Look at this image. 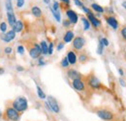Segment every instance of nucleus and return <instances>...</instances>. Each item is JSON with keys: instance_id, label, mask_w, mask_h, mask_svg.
<instances>
[{"instance_id": "1", "label": "nucleus", "mask_w": 126, "mask_h": 121, "mask_svg": "<svg viewBox=\"0 0 126 121\" xmlns=\"http://www.w3.org/2000/svg\"><path fill=\"white\" fill-rule=\"evenodd\" d=\"M95 114L103 121H116V114L106 107L97 108L95 110Z\"/></svg>"}, {"instance_id": "2", "label": "nucleus", "mask_w": 126, "mask_h": 121, "mask_svg": "<svg viewBox=\"0 0 126 121\" xmlns=\"http://www.w3.org/2000/svg\"><path fill=\"white\" fill-rule=\"evenodd\" d=\"M12 106L20 114L28 108V102L24 96H18L12 102Z\"/></svg>"}, {"instance_id": "3", "label": "nucleus", "mask_w": 126, "mask_h": 121, "mask_svg": "<svg viewBox=\"0 0 126 121\" xmlns=\"http://www.w3.org/2000/svg\"><path fill=\"white\" fill-rule=\"evenodd\" d=\"M2 117L5 121H19L20 113L18 111H16L12 106H6Z\"/></svg>"}, {"instance_id": "4", "label": "nucleus", "mask_w": 126, "mask_h": 121, "mask_svg": "<svg viewBox=\"0 0 126 121\" xmlns=\"http://www.w3.org/2000/svg\"><path fill=\"white\" fill-rule=\"evenodd\" d=\"M47 103L49 108H50V111H52L53 113L55 114H58L60 112V106L58 102L56 101V99L52 96H47Z\"/></svg>"}, {"instance_id": "5", "label": "nucleus", "mask_w": 126, "mask_h": 121, "mask_svg": "<svg viewBox=\"0 0 126 121\" xmlns=\"http://www.w3.org/2000/svg\"><path fill=\"white\" fill-rule=\"evenodd\" d=\"M28 52H29V55L31 56L33 59L39 58V57H40V55L42 54V49H41V46H40V45L33 44L31 47L29 48Z\"/></svg>"}, {"instance_id": "6", "label": "nucleus", "mask_w": 126, "mask_h": 121, "mask_svg": "<svg viewBox=\"0 0 126 121\" xmlns=\"http://www.w3.org/2000/svg\"><path fill=\"white\" fill-rule=\"evenodd\" d=\"M87 83L88 85L92 88V89H99L101 88L102 84H101V81L98 79L97 76H95L94 75H91L87 77Z\"/></svg>"}, {"instance_id": "7", "label": "nucleus", "mask_w": 126, "mask_h": 121, "mask_svg": "<svg viewBox=\"0 0 126 121\" xmlns=\"http://www.w3.org/2000/svg\"><path fill=\"white\" fill-rule=\"evenodd\" d=\"M72 85L75 88V90H77L78 92H83L85 90V83L84 81L80 78H76L72 80Z\"/></svg>"}, {"instance_id": "8", "label": "nucleus", "mask_w": 126, "mask_h": 121, "mask_svg": "<svg viewBox=\"0 0 126 121\" xmlns=\"http://www.w3.org/2000/svg\"><path fill=\"white\" fill-rule=\"evenodd\" d=\"M85 45V40L83 37H80V36H78L76 38H74L73 40V47L77 50H80L82 49V47Z\"/></svg>"}, {"instance_id": "9", "label": "nucleus", "mask_w": 126, "mask_h": 121, "mask_svg": "<svg viewBox=\"0 0 126 121\" xmlns=\"http://www.w3.org/2000/svg\"><path fill=\"white\" fill-rule=\"evenodd\" d=\"M15 38H16V32L13 30V29L10 31H7L5 34H3V35L1 36V39H2L4 42H6V43H9V42L13 41Z\"/></svg>"}, {"instance_id": "10", "label": "nucleus", "mask_w": 126, "mask_h": 121, "mask_svg": "<svg viewBox=\"0 0 126 121\" xmlns=\"http://www.w3.org/2000/svg\"><path fill=\"white\" fill-rule=\"evenodd\" d=\"M105 19H106L107 23L110 25L113 30H117V29H118V21L116 20V18H115L114 16H112V15L105 16Z\"/></svg>"}, {"instance_id": "11", "label": "nucleus", "mask_w": 126, "mask_h": 121, "mask_svg": "<svg viewBox=\"0 0 126 121\" xmlns=\"http://www.w3.org/2000/svg\"><path fill=\"white\" fill-rule=\"evenodd\" d=\"M66 15L68 16V19L71 21L72 24H76L79 20V16L77 15L76 12H74L73 10H67L66 11Z\"/></svg>"}, {"instance_id": "12", "label": "nucleus", "mask_w": 126, "mask_h": 121, "mask_svg": "<svg viewBox=\"0 0 126 121\" xmlns=\"http://www.w3.org/2000/svg\"><path fill=\"white\" fill-rule=\"evenodd\" d=\"M87 18H88V20H89V22H90V24H92V26L95 27V28H98V27H100L101 26V21L95 16L92 13L91 14H89V15H87Z\"/></svg>"}, {"instance_id": "13", "label": "nucleus", "mask_w": 126, "mask_h": 121, "mask_svg": "<svg viewBox=\"0 0 126 121\" xmlns=\"http://www.w3.org/2000/svg\"><path fill=\"white\" fill-rule=\"evenodd\" d=\"M67 58H68V60H69L70 65H75V64L77 63V61H78V57H77L76 53H75L74 51H72V50H69V51H68V53H67Z\"/></svg>"}, {"instance_id": "14", "label": "nucleus", "mask_w": 126, "mask_h": 121, "mask_svg": "<svg viewBox=\"0 0 126 121\" xmlns=\"http://www.w3.org/2000/svg\"><path fill=\"white\" fill-rule=\"evenodd\" d=\"M67 76L69 78H71L72 80L73 79H76V78H80L81 77V75L79 74L78 71L74 70V69H69L68 72H67Z\"/></svg>"}, {"instance_id": "15", "label": "nucleus", "mask_w": 126, "mask_h": 121, "mask_svg": "<svg viewBox=\"0 0 126 121\" xmlns=\"http://www.w3.org/2000/svg\"><path fill=\"white\" fill-rule=\"evenodd\" d=\"M74 40V32L72 30H68L65 32L63 36V42L64 43H70Z\"/></svg>"}, {"instance_id": "16", "label": "nucleus", "mask_w": 126, "mask_h": 121, "mask_svg": "<svg viewBox=\"0 0 126 121\" xmlns=\"http://www.w3.org/2000/svg\"><path fill=\"white\" fill-rule=\"evenodd\" d=\"M7 18H8V22H9V24L13 27L16 22L15 14H14V13H7Z\"/></svg>"}, {"instance_id": "17", "label": "nucleus", "mask_w": 126, "mask_h": 121, "mask_svg": "<svg viewBox=\"0 0 126 121\" xmlns=\"http://www.w3.org/2000/svg\"><path fill=\"white\" fill-rule=\"evenodd\" d=\"M23 29V23H22V21L21 20H16V24L13 26V30L15 31L16 33H19V32H21Z\"/></svg>"}, {"instance_id": "18", "label": "nucleus", "mask_w": 126, "mask_h": 121, "mask_svg": "<svg viewBox=\"0 0 126 121\" xmlns=\"http://www.w3.org/2000/svg\"><path fill=\"white\" fill-rule=\"evenodd\" d=\"M31 13L35 17H41V16H42V11H41V9H40L39 7H37V6L32 7Z\"/></svg>"}, {"instance_id": "19", "label": "nucleus", "mask_w": 126, "mask_h": 121, "mask_svg": "<svg viewBox=\"0 0 126 121\" xmlns=\"http://www.w3.org/2000/svg\"><path fill=\"white\" fill-rule=\"evenodd\" d=\"M36 89H37V94H38V97L41 99V100H45V99H47V95L45 94V92L44 90L37 84L36 85Z\"/></svg>"}, {"instance_id": "20", "label": "nucleus", "mask_w": 126, "mask_h": 121, "mask_svg": "<svg viewBox=\"0 0 126 121\" xmlns=\"http://www.w3.org/2000/svg\"><path fill=\"white\" fill-rule=\"evenodd\" d=\"M40 46H41V49H42V53L44 55L48 54V45L47 44L46 41H42L40 43Z\"/></svg>"}, {"instance_id": "21", "label": "nucleus", "mask_w": 126, "mask_h": 121, "mask_svg": "<svg viewBox=\"0 0 126 121\" xmlns=\"http://www.w3.org/2000/svg\"><path fill=\"white\" fill-rule=\"evenodd\" d=\"M49 10H50V12L52 13V15L54 16L55 20H56L57 22H61V15H60V12H59V11H54V10L52 9V7H49Z\"/></svg>"}, {"instance_id": "22", "label": "nucleus", "mask_w": 126, "mask_h": 121, "mask_svg": "<svg viewBox=\"0 0 126 121\" xmlns=\"http://www.w3.org/2000/svg\"><path fill=\"white\" fill-rule=\"evenodd\" d=\"M81 21H82V24H83V29H84V31L89 30L90 29V22H89L88 18L82 16L81 17Z\"/></svg>"}, {"instance_id": "23", "label": "nucleus", "mask_w": 126, "mask_h": 121, "mask_svg": "<svg viewBox=\"0 0 126 121\" xmlns=\"http://www.w3.org/2000/svg\"><path fill=\"white\" fill-rule=\"evenodd\" d=\"M6 10H7V13H14L12 0H6Z\"/></svg>"}, {"instance_id": "24", "label": "nucleus", "mask_w": 126, "mask_h": 121, "mask_svg": "<svg viewBox=\"0 0 126 121\" xmlns=\"http://www.w3.org/2000/svg\"><path fill=\"white\" fill-rule=\"evenodd\" d=\"M78 60H79L81 64H84V63H86V62L88 61V56H87L85 53H80L79 55Z\"/></svg>"}, {"instance_id": "25", "label": "nucleus", "mask_w": 126, "mask_h": 121, "mask_svg": "<svg viewBox=\"0 0 126 121\" xmlns=\"http://www.w3.org/2000/svg\"><path fill=\"white\" fill-rule=\"evenodd\" d=\"M91 8H92L94 11L98 12V13H104V8H103V7H101L100 5L96 4V3L91 4Z\"/></svg>"}, {"instance_id": "26", "label": "nucleus", "mask_w": 126, "mask_h": 121, "mask_svg": "<svg viewBox=\"0 0 126 121\" xmlns=\"http://www.w3.org/2000/svg\"><path fill=\"white\" fill-rule=\"evenodd\" d=\"M60 64H61V67H62V68H64V69H68V68H69V66H70V63H69V60H68L67 56L63 57Z\"/></svg>"}, {"instance_id": "27", "label": "nucleus", "mask_w": 126, "mask_h": 121, "mask_svg": "<svg viewBox=\"0 0 126 121\" xmlns=\"http://www.w3.org/2000/svg\"><path fill=\"white\" fill-rule=\"evenodd\" d=\"M104 48H105V46L103 45V44L99 41V43H98V46H97V49H96V52H97V54H99V55H102L103 54V51H104Z\"/></svg>"}, {"instance_id": "28", "label": "nucleus", "mask_w": 126, "mask_h": 121, "mask_svg": "<svg viewBox=\"0 0 126 121\" xmlns=\"http://www.w3.org/2000/svg\"><path fill=\"white\" fill-rule=\"evenodd\" d=\"M102 44H103V45L105 46V47H107V46H109L110 45V42H109V40L107 39V38H100V40H99Z\"/></svg>"}, {"instance_id": "29", "label": "nucleus", "mask_w": 126, "mask_h": 121, "mask_svg": "<svg viewBox=\"0 0 126 121\" xmlns=\"http://www.w3.org/2000/svg\"><path fill=\"white\" fill-rule=\"evenodd\" d=\"M0 31L3 32V33H5L7 31V23L6 22L3 21V22L0 23Z\"/></svg>"}, {"instance_id": "30", "label": "nucleus", "mask_w": 126, "mask_h": 121, "mask_svg": "<svg viewBox=\"0 0 126 121\" xmlns=\"http://www.w3.org/2000/svg\"><path fill=\"white\" fill-rule=\"evenodd\" d=\"M4 52H5L6 54H11V53L13 52V48H12L11 46H6V47L4 48Z\"/></svg>"}, {"instance_id": "31", "label": "nucleus", "mask_w": 126, "mask_h": 121, "mask_svg": "<svg viewBox=\"0 0 126 121\" xmlns=\"http://www.w3.org/2000/svg\"><path fill=\"white\" fill-rule=\"evenodd\" d=\"M16 50H17V53L23 54L24 53V47H23V45H18L17 48H16Z\"/></svg>"}, {"instance_id": "32", "label": "nucleus", "mask_w": 126, "mask_h": 121, "mask_svg": "<svg viewBox=\"0 0 126 121\" xmlns=\"http://www.w3.org/2000/svg\"><path fill=\"white\" fill-rule=\"evenodd\" d=\"M53 53V43H49L48 45V54L51 55Z\"/></svg>"}, {"instance_id": "33", "label": "nucleus", "mask_w": 126, "mask_h": 121, "mask_svg": "<svg viewBox=\"0 0 126 121\" xmlns=\"http://www.w3.org/2000/svg\"><path fill=\"white\" fill-rule=\"evenodd\" d=\"M74 2H75V5L76 6H78L79 8H82L84 5H83V3L80 1V0H74Z\"/></svg>"}, {"instance_id": "34", "label": "nucleus", "mask_w": 126, "mask_h": 121, "mask_svg": "<svg viewBox=\"0 0 126 121\" xmlns=\"http://www.w3.org/2000/svg\"><path fill=\"white\" fill-rule=\"evenodd\" d=\"M52 9H53L54 11H59V3H58V2H56V1H54V2H53Z\"/></svg>"}, {"instance_id": "35", "label": "nucleus", "mask_w": 126, "mask_h": 121, "mask_svg": "<svg viewBox=\"0 0 126 121\" xmlns=\"http://www.w3.org/2000/svg\"><path fill=\"white\" fill-rule=\"evenodd\" d=\"M24 5V0H16V6L17 8H21Z\"/></svg>"}, {"instance_id": "36", "label": "nucleus", "mask_w": 126, "mask_h": 121, "mask_svg": "<svg viewBox=\"0 0 126 121\" xmlns=\"http://www.w3.org/2000/svg\"><path fill=\"white\" fill-rule=\"evenodd\" d=\"M121 36H122V38L126 41V26L122 27V29H121Z\"/></svg>"}, {"instance_id": "37", "label": "nucleus", "mask_w": 126, "mask_h": 121, "mask_svg": "<svg viewBox=\"0 0 126 121\" xmlns=\"http://www.w3.org/2000/svg\"><path fill=\"white\" fill-rule=\"evenodd\" d=\"M81 9H82V11H83V12H84V13H85L86 15H89V14H91V11H90V9L86 8L85 6H83V7L81 8Z\"/></svg>"}, {"instance_id": "38", "label": "nucleus", "mask_w": 126, "mask_h": 121, "mask_svg": "<svg viewBox=\"0 0 126 121\" xmlns=\"http://www.w3.org/2000/svg\"><path fill=\"white\" fill-rule=\"evenodd\" d=\"M38 65H39V66H44V65H46V62L44 61V58H42V57H40V58H39Z\"/></svg>"}, {"instance_id": "39", "label": "nucleus", "mask_w": 126, "mask_h": 121, "mask_svg": "<svg viewBox=\"0 0 126 121\" xmlns=\"http://www.w3.org/2000/svg\"><path fill=\"white\" fill-rule=\"evenodd\" d=\"M63 47H64V42H61V43H59V44L57 45V47H56V48H57V50L59 51V50L62 49Z\"/></svg>"}, {"instance_id": "40", "label": "nucleus", "mask_w": 126, "mask_h": 121, "mask_svg": "<svg viewBox=\"0 0 126 121\" xmlns=\"http://www.w3.org/2000/svg\"><path fill=\"white\" fill-rule=\"evenodd\" d=\"M70 24H71V21L68 19V20H64L63 21V25L65 26V27H69L70 26Z\"/></svg>"}, {"instance_id": "41", "label": "nucleus", "mask_w": 126, "mask_h": 121, "mask_svg": "<svg viewBox=\"0 0 126 121\" xmlns=\"http://www.w3.org/2000/svg\"><path fill=\"white\" fill-rule=\"evenodd\" d=\"M118 74H119V76H124V72H123V70L119 68V69H118Z\"/></svg>"}, {"instance_id": "42", "label": "nucleus", "mask_w": 126, "mask_h": 121, "mask_svg": "<svg viewBox=\"0 0 126 121\" xmlns=\"http://www.w3.org/2000/svg\"><path fill=\"white\" fill-rule=\"evenodd\" d=\"M119 82H120V85H122L123 87H125V81L122 78H119Z\"/></svg>"}, {"instance_id": "43", "label": "nucleus", "mask_w": 126, "mask_h": 121, "mask_svg": "<svg viewBox=\"0 0 126 121\" xmlns=\"http://www.w3.org/2000/svg\"><path fill=\"white\" fill-rule=\"evenodd\" d=\"M16 71H19V72H21V71H23V70H24L22 66H16Z\"/></svg>"}, {"instance_id": "44", "label": "nucleus", "mask_w": 126, "mask_h": 121, "mask_svg": "<svg viewBox=\"0 0 126 121\" xmlns=\"http://www.w3.org/2000/svg\"><path fill=\"white\" fill-rule=\"evenodd\" d=\"M63 3H65L66 5H69L70 4V0H61Z\"/></svg>"}, {"instance_id": "45", "label": "nucleus", "mask_w": 126, "mask_h": 121, "mask_svg": "<svg viewBox=\"0 0 126 121\" xmlns=\"http://www.w3.org/2000/svg\"><path fill=\"white\" fill-rule=\"evenodd\" d=\"M121 6H122V7H123V8L126 10V0H125V1H123V2L121 3Z\"/></svg>"}, {"instance_id": "46", "label": "nucleus", "mask_w": 126, "mask_h": 121, "mask_svg": "<svg viewBox=\"0 0 126 121\" xmlns=\"http://www.w3.org/2000/svg\"><path fill=\"white\" fill-rule=\"evenodd\" d=\"M3 73H4V69H3V68H1V67H0V75H2V74H3Z\"/></svg>"}, {"instance_id": "47", "label": "nucleus", "mask_w": 126, "mask_h": 121, "mask_svg": "<svg viewBox=\"0 0 126 121\" xmlns=\"http://www.w3.org/2000/svg\"><path fill=\"white\" fill-rule=\"evenodd\" d=\"M44 1V3H46V4H49V2H50V0H43Z\"/></svg>"}, {"instance_id": "48", "label": "nucleus", "mask_w": 126, "mask_h": 121, "mask_svg": "<svg viewBox=\"0 0 126 121\" xmlns=\"http://www.w3.org/2000/svg\"><path fill=\"white\" fill-rule=\"evenodd\" d=\"M125 58H126V52H125Z\"/></svg>"}]
</instances>
